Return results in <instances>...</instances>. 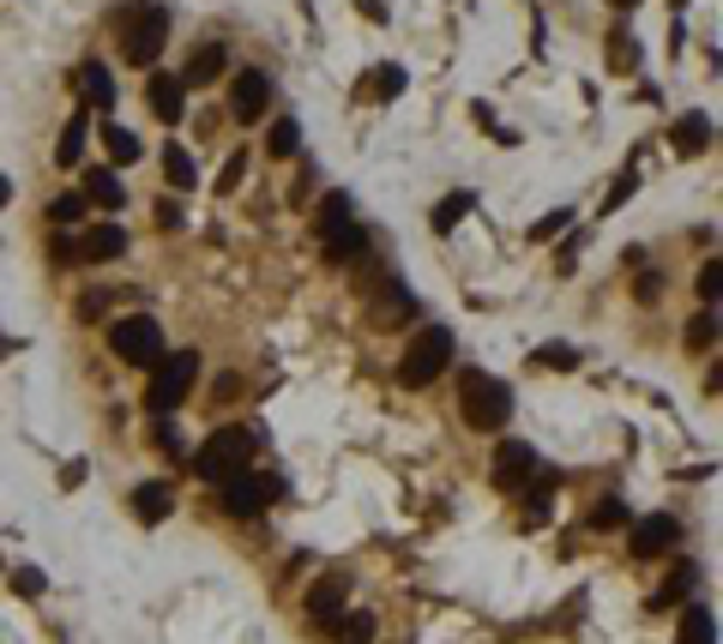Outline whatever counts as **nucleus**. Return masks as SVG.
Instances as JSON below:
<instances>
[{"mask_svg": "<svg viewBox=\"0 0 723 644\" xmlns=\"http://www.w3.org/2000/svg\"><path fill=\"white\" fill-rule=\"evenodd\" d=\"M627 524V506L622 500H597L592 506V530H622Z\"/></svg>", "mask_w": 723, "mask_h": 644, "instance_id": "nucleus-33", "label": "nucleus"}, {"mask_svg": "<svg viewBox=\"0 0 723 644\" xmlns=\"http://www.w3.org/2000/svg\"><path fill=\"white\" fill-rule=\"evenodd\" d=\"M560 230H573V212H567V205H555L549 217L530 223V242H549V235H560Z\"/></svg>", "mask_w": 723, "mask_h": 644, "instance_id": "nucleus-32", "label": "nucleus"}, {"mask_svg": "<svg viewBox=\"0 0 723 644\" xmlns=\"http://www.w3.org/2000/svg\"><path fill=\"white\" fill-rule=\"evenodd\" d=\"M265 109H272V79H265L260 67H242V72L229 79V115H235L242 127H260Z\"/></svg>", "mask_w": 723, "mask_h": 644, "instance_id": "nucleus-7", "label": "nucleus"}, {"mask_svg": "<svg viewBox=\"0 0 723 644\" xmlns=\"http://www.w3.org/2000/svg\"><path fill=\"white\" fill-rule=\"evenodd\" d=\"M217 500H224L229 518H260L265 506H272V482H260V476H229V482H217Z\"/></svg>", "mask_w": 723, "mask_h": 644, "instance_id": "nucleus-8", "label": "nucleus"}, {"mask_svg": "<svg viewBox=\"0 0 723 644\" xmlns=\"http://www.w3.org/2000/svg\"><path fill=\"white\" fill-rule=\"evenodd\" d=\"M72 91L91 103V109H115V72L102 61H79L72 67Z\"/></svg>", "mask_w": 723, "mask_h": 644, "instance_id": "nucleus-14", "label": "nucleus"}, {"mask_svg": "<svg viewBox=\"0 0 723 644\" xmlns=\"http://www.w3.org/2000/svg\"><path fill=\"white\" fill-rule=\"evenodd\" d=\"M374 638V614H338V644H368Z\"/></svg>", "mask_w": 723, "mask_h": 644, "instance_id": "nucleus-29", "label": "nucleus"}, {"mask_svg": "<svg viewBox=\"0 0 723 644\" xmlns=\"http://www.w3.org/2000/svg\"><path fill=\"white\" fill-rule=\"evenodd\" d=\"M85 139H91V115H72V121L61 127V145H55V163L72 169V163L85 157Z\"/></svg>", "mask_w": 723, "mask_h": 644, "instance_id": "nucleus-21", "label": "nucleus"}, {"mask_svg": "<svg viewBox=\"0 0 723 644\" xmlns=\"http://www.w3.org/2000/svg\"><path fill=\"white\" fill-rule=\"evenodd\" d=\"M700 591V566L693 560H675L670 566V578L657 584V596H652V608H687V596Z\"/></svg>", "mask_w": 723, "mask_h": 644, "instance_id": "nucleus-15", "label": "nucleus"}, {"mask_svg": "<svg viewBox=\"0 0 723 644\" xmlns=\"http://www.w3.org/2000/svg\"><path fill=\"white\" fill-rule=\"evenodd\" d=\"M670 7H675V12H682V7H687V0H670Z\"/></svg>", "mask_w": 723, "mask_h": 644, "instance_id": "nucleus-42", "label": "nucleus"}, {"mask_svg": "<svg viewBox=\"0 0 723 644\" xmlns=\"http://www.w3.org/2000/svg\"><path fill=\"white\" fill-rule=\"evenodd\" d=\"M338 614H344V578H320L314 591H307V621L314 626H338Z\"/></svg>", "mask_w": 723, "mask_h": 644, "instance_id": "nucleus-16", "label": "nucleus"}, {"mask_svg": "<svg viewBox=\"0 0 723 644\" xmlns=\"http://www.w3.org/2000/svg\"><path fill=\"white\" fill-rule=\"evenodd\" d=\"M459 410L477 433H500L507 416H512V386L495 380V373H482V368H465L459 373Z\"/></svg>", "mask_w": 723, "mask_h": 644, "instance_id": "nucleus-1", "label": "nucleus"}, {"mask_svg": "<svg viewBox=\"0 0 723 644\" xmlns=\"http://www.w3.org/2000/svg\"><path fill=\"white\" fill-rule=\"evenodd\" d=\"M49 217H55V223H79V217H85V193H61V199L49 205Z\"/></svg>", "mask_w": 723, "mask_h": 644, "instance_id": "nucleus-34", "label": "nucleus"}, {"mask_svg": "<svg viewBox=\"0 0 723 644\" xmlns=\"http://www.w3.org/2000/svg\"><path fill=\"white\" fill-rule=\"evenodd\" d=\"M447 362H452V332L447 325H422V332L410 338L404 362H398V380L404 386H434L440 373H447Z\"/></svg>", "mask_w": 723, "mask_h": 644, "instance_id": "nucleus-4", "label": "nucleus"}, {"mask_svg": "<svg viewBox=\"0 0 723 644\" xmlns=\"http://www.w3.org/2000/svg\"><path fill=\"white\" fill-rule=\"evenodd\" d=\"M537 470H543L537 446H525V440H500V446H495V482H500V488H525Z\"/></svg>", "mask_w": 723, "mask_h": 644, "instance_id": "nucleus-9", "label": "nucleus"}, {"mask_svg": "<svg viewBox=\"0 0 723 644\" xmlns=\"http://www.w3.org/2000/svg\"><path fill=\"white\" fill-rule=\"evenodd\" d=\"M242 175H247V157H229V169L217 175V193H235V187H242Z\"/></svg>", "mask_w": 723, "mask_h": 644, "instance_id": "nucleus-39", "label": "nucleus"}, {"mask_svg": "<svg viewBox=\"0 0 723 644\" xmlns=\"http://www.w3.org/2000/svg\"><path fill=\"white\" fill-rule=\"evenodd\" d=\"M164 175H169V187H175V193H187V187H194V182H199V169H194V157H187V152H182V145H169V152H164Z\"/></svg>", "mask_w": 723, "mask_h": 644, "instance_id": "nucleus-25", "label": "nucleus"}, {"mask_svg": "<svg viewBox=\"0 0 723 644\" xmlns=\"http://www.w3.org/2000/svg\"><path fill=\"white\" fill-rule=\"evenodd\" d=\"M12 584H19V596H42V591H49V578H42L37 566H19V573H12Z\"/></svg>", "mask_w": 723, "mask_h": 644, "instance_id": "nucleus-37", "label": "nucleus"}, {"mask_svg": "<svg viewBox=\"0 0 723 644\" xmlns=\"http://www.w3.org/2000/svg\"><path fill=\"white\" fill-rule=\"evenodd\" d=\"M296 152H302V127L290 115H277L272 133H265V157H296Z\"/></svg>", "mask_w": 723, "mask_h": 644, "instance_id": "nucleus-24", "label": "nucleus"}, {"mask_svg": "<svg viewBox=\"0 0 723 644\" xmlns=\"http://www.w3.org/2000/svg\"><path fill=\"white\" fill-rule=\"evenodd\" d=\"M194 380H199V355H194V350H175V355H164V362H157L145 403H152L157 416H169L175 403H187V392H194Z\"/></svg>", "mask_w": 723, "mask_h": 644, "instance_id": "nucleus-6", "label": "nucleus"}, {"mask_svg": "<svg viewBox=\"0 0 723 644\" xmlns=\"http://www.w3.org/2000/svg\"><path fill=\"white\" fill-rule=\"evenodd\" d=\"M712 338H717V308H700L687 320V350H712Z\"/></svg>", "mask_w": 723, "mask_h": 644, "instance_id": "nucleus-28", "label": "nucleus"}, {"mask_svg": "<svg viewBox=\"0 0 723 644\" xmlns=\"http://www.w3.org/2000/svg\"><path fill=\"white\" fill-rule=\"evenodd\" d=\"M350 193H326V199H320V212H314V230H320V242H326V235H338V230H350Z\"/></svg>", "mask_w": 723, "mask_h": 644, "instance_id": "nucleus-22", "label": "nucleus"}, {"mask_svg": "<svg viewBox=\"0 0 723 644\" xmlns=\"http://www.w3.org/2000/svg\"><path fill=\"white\" fill-rule=\"evenodd\" d=\"M109 350L133 368H157L164 362V332H157L152 313H127V320L109 325Z\"/></svg>", "mask_w": 723, "mask_h": 644, "instance_id": "nucleus-5", "label": "nucleus"}, {"mask_svg": "<svg viewBox=\"0 0 723 644\" xmlns=\"http://www.w3.org/2000/svg\"><path fill=\"white\" fill-rule=\"evenodd\" d=\"M675 543H682V524H675L670 513H652V518L633 524V554H639V560H652V554H670Z\"/></svg>", "mask_w": 723, "mask_h": 644, "instance_id": "nucleus-11", "label": "nucleus"}, {"mask_svg": "<svg viewBox=\"0 0 723 644\" xmlns=\"http://www.w3.org/2000/svg\"><path fill=\"white\" fill-rule=\"evenodd\" d=\"M705 145H712V115H682V121H675V152L700 157Z\"/></svg>", "mask_w": 723, "mask_h": 644, "instance_id": "nucleus-20", "label": "nucleus"}, {"mask_svg": "<svg viewBox=\"0 0 723 644\" xmlns=\"http://www.w3.org/2000/svg\"><path fill=\"white\" fill-rule=\"evenodd\" d=\"M115 31H121V55L133 67H157L169 42V7H139L133 19H115Z\"/></svg>", "mask_w": 723, "mask_h": 644, "instance_id": "nucleus-3", "label": "nucleus"}, {"mask_svg": "<svg viewBox=\"0 0 723 644\" xmlns=\"http://www.w3.org/2000/svg\"><path fill=\"white\" fill-rule=\"evenodd\" d=\"M229 67V55H224V42H205V49H194V61L182 67V85H212L217 72Z\"/></svg>", "mask_w": 723, "mask_h": 644, "instance_id": "nucleus-19", "label": "nucleus"}, {"mask_svg": "<svg viewBox=\"0 0 723 644\" xmlns=\"http://www.w3.org/2000/svg\"><path fill=\"white\" fill-rule=\"evenodd\" d=\"M615 7H622V12H627V7H639V0H615Z\"/></svg>", "mask_w": 723, "mask_h": 644, "instance_id": "nucleus-41", "label": "nucleus"}, {"mask_svg": "<svg viewBox=\"0 0 723 644\" xmlns=\"http://www.w3.org/2000/svg\"><path fill=\"white\" fill-rule=\"evenodd\" d=\"M7 199H12V182H7V175H0V212H7Z\"/></svg>", "mask_w": 723, "mask_h": 644, "instance_id": "nucleus-40", "label": "nucleus"}, {"mask_svg": "<svg viewBox=\"0 0 723 644\" xmlns=\"http://www.w3.org/2000/svg\"><path fill=\"white\" fill-rule=\"evenodd\" d=\"M368 308H374V325H398L404 313H417V295H410L398 277H374V295H368Z\"/></svg>", "mask_w": 723, "mask_h": 644, "instance_id": "nucleus-13", "label": "nucleus"}, {"mask_svg": "<svg viewBox=\"0 0 723 644\" xmlns=\"http://www.w3.org/2000/svg\"><path fill=\"white\" fill-rule=\"evenodd\" d=\"M247 464H254V433L247 428H217L212 440L194 452V476L199 482H229V476H242Z\"/></svg>", "mask_w": 723, "mask_h": 644, "instance_id": "nucleus-2", "label": "nucleus"}, {"mask_svg": "<svg viewBox=\"0 0 723 644\" xmlns=\"http://www.w3.org/2000/svg\"><path fill=\"white\" fill-rule=\"evenodd\" d=\"M537 362H543V368H560V373H567V368H579V355H573L567 343H543V350H537Z\"/></svg>", "mask_w": 723, "mask_h": 644, "instance_id": "nucleus-36", "label": "nucleus"}, {"mask_svg": "<svg viewBox=\"0 0 723 644\" xmlns=\"http://www.w3.org/2000/svg\"><path fill=\"white\" fill-rule=\"evenodd\" d=\"M145 103H152V115L164 127H175L182 121V103H187V85L175 79V72H152V79H145Z\"/></svg>", "mask_w": 723, "mask_h": 644, "instance_id": "nucleus-12", "label": "nucleus"}, {"mask_svg": "<svg viewBox=\"0 0 723 644\" xmlns=\"http://www.w3.org/2000/svg\"><path fill=\"white\" fill-rule=\"evenodd\" d=\"M85 205H102V212H121V199H127V187H121V175L115 169H85Z\"/></svg>", "mask_w": 723, "mask_h": 644, "instance_id": "nucleus-18", "label": "nucleus"}, {"mask_svg": "<svg viewBox=\"0 0 723 644\" xmlns=\"http://www.w3.org/2000/svg\"><path fill=\"white\" fill-rule=\"evenodd\" d=\"M368 91H374L380 103H392L398 91H404V67H392V61H387V67L374 72V79H368Z\"/></svg>", "mask_w": 723, "mask_h": 644, "instance_id": "nucleus-30", "label": "nucleus"}, {"mask_svg": "<svg viewBox=\"0 0 723 644\" xmlns=\"http://www.w3.org/2000/svg\"><path fill=\"white\" fill-rule=\"evenodd\" d=\"M102 152H109L115 163H133V157H139V139H133L121 121H109V127H102Z\"/></svg>", "mask_w": 723, "mask_h": 644, "instance_id": "nucleus-27", "label": "nucleus"}, {"mask_svg": "<svg viewBox=\"0 0 723 644\" xmlns=\"http://www.w3.org/2000/svg\"><path fill=\"white\" fill-rule=\"evenodd\" d=\"M717 295H723V260H705L700 265V302L717 308Z\"/></svg>", "mask_w": 723, "mask_h": 644, "instance_id": "nucleus-31", "label": "nucleus"}, {"mask_svg": "<svg viewBox=\"0 0 723 644\" xmlns=\"http://www.w3.org/2000/svg\"><path fill=\"white\" fill-rule=\"evenodd\" d=\"M477 205V193H447V199L434 205V235H447V230H459V217Z\"/></svg>", "mask_w": 723, "mask_h": 644, "instance_id": "nucleus-26", "label": "nucleus"}, {"mask_svg": "<svg viewBox=\"0 0 723 644\" xmlns=\"http://www.w3.org/2000/svg\"><path fill=\"white\" fill-rule=\"evenodd\" d=\"M157 446H164L169 458H187V440H182V428H175V416H164V422H157Z\"/></svg>", "mask_w": 723, "mask_h": 644, "instance_id": "nucleus-35", "label": "nucleus"}, {"mask_svg": "<svg viewBox=\"0 0 723 644\" xmlns=\"http://www.w3.org/2000/svg\"><path fill=\"white\" fill-rule=\"evenodd\" d=\"M182 223H187L182 205H175V199H157V230H182Z\"/></svg>", "mask_w": 723, "mask_h": 644, "instance_id": "nucleus-38", "label": "nucleus"}, {"mask_svg": "<svg viewBox=\"0 0 723 644\" xmlns=\"http://www.w3.org/2000/svg\"><path fill=\"white\" fill-rule=\"evenodd\" d=\"M133 513H139V524H164L175 513V488L169 482H139L133 488Z\"/></svg>", "mask_w": 723, "mask_h": 644, "instance_id": "nucleus-17", "label": "nucleus"}, {"mask_svg": "<svg viewBox=\"0 0 723 644\" xmlns=\"http://www.w3.org/2000/svg\"><path fill=\"white\" fill-rule=\"evenodd\" d=\"M712 638H717L712 608H705V603H687V608H682V638H675V644H712Z\"/></svg>", "mask_w": 723, "mask_h": 644, "instance_id": "nucleus-23", "label": "nucleus"}, {"mask_svg": "<svg viewBox=\"0 0 723 644\" xmlns=\"http://www.w3.org/2000/svg\"><path fill=\"white\" fill-rule=\"evenodd\" d=\"M121 253H127V230H121V223H97V230H85V235H79L72 260H85V265H109V260H121Z\"/></svg>", "mask_w": 723, "mask_h": 644, "instance_id": "nucleus-10", "label": "nucleus"}]
</instances>
